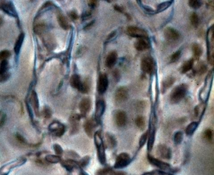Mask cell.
<instances>
[{
	"mask_svg": "<svg viewBox=\"0 0 214 175\" xmlns=\"http://www.w3.org/2000/svg\"><path fill=\"white\" fill-rule=\"evenodd\" d=\"M94 142L97 149L99 161L102 165L106 163V157L104 144L100 132H95L94 136Z\"/></svg>",
	"mask_w": 214,
	"mask_h": 175,
	"instance_id": "1",
	"label": "cell"
},
{
	"mask_svg": "<svg viewBox=\"0 0 214 175\" xmlns=\"http://www.w3.org/2000/svg\"><path fill=\"white\" fill-rule=\"evenodd\" d=\"M188 89V85L185 84H182L175 87L170 95L171 102L172 104H176L181 101L185 96Z\"/></svg>",
	"mask_w": 214,
	"mask_h": 175,
	"instance_id": "2",
	"label": "cell"
},
{
	"mask_svg": "<svg viewBox=\"0 0 214 175\" xmlns=\"http://www.w3.org/2000/svg\"><path fill=\"white\" fill-rule=\"evenodd\" d=\"M131 162V158L129 154L126 153H121L117 157L114 167L116 169H121L126 167Z\"/></svg>",
	"mask_w": 214,
	"mask_h": 175,
	"instance_id": "3",
	"label": "cell"
},
{
	"mask_svg": "<svg viewBox=\"0 0 214 175\" xmlns=\"http://www.w3.org/2000/svg\"><path fill=\"white\" fill-rule=\"evenodd\" d=\"M49 130L55 136L61 137L65 133L66 127L61 123L55 121L49 125Z\"/></svg>",
	"mask_w": 214,
	"mask_h": 175,
	"instance_id": "4",
	"label": "cell"
},
{
	"mask_svg": "<svg viewBox=\"0 0 214 175\" xmlns=\"http://www.w3.org/2000/svg\"><path fill=\"white\" fill-rule=\"evenodd\" d=\"M126 32L131 37L137 38L139 39H147L148 34L144 30L135 26H128Z\"/></svg>",
	"mask_w": 214,
	"mask_h": 175,
	"instance_id": "5",
	"label": "cell"
},
{
	"mask_svg": "<svg viewBox=\"0 0 214 175\" xmlns=\"http://www.w3.org/2000/svg\"><path fill=\"white\" fill-rule=\"evenodd\" d=\"M81 118V115L75 114L71 116L69 118L70 123V132L71 135H75L78 133L79 131V122L80 119Z\"/></svg>",
	"mask_w": 214,
	"mask_h": 175,
	"instance_id": "6",
	"label": "cell"
},
{
	"mask_svg": "<svg viewBox=\"0 0 214 175\" xmlns=\"http://www.w3.org/2000/svg\"><path fill=\"white\" fill-rule=\"evenodd\" d=\"M156 153L160 158L164 159H171L172 157V152L171 149L165 144H160L157 147Z\"/></svg>",
	"mask_w": 214,
	"mask_h": 175,
	"instance_id": "7",
	"label": "cell"
},
{
	"mask_svg": "<svg viewBox=\"0 0 214 175\" xmlns=\"http://www.w3.org/2000/svg\"><path fill=\"white\" fill-rule=\"evenodd\" d=\"M141 69L144 73L151 74H152L155 68V63L151 58L145 57L141 61Z\"/></svg>",
	"mask_w": 214,
	"mask_h": 175,
	"instance_id": "8",
	"label": "cell"
},
{
	"mask_svg": "<svg viewBox=\"0 0 214 175\" xmlns=\"http://www.w3.org/2000/svg\"><path fill=\"white\" fill-rule=\"evenodd\" d=\"M98 124L95 120L89 119L86 120L84 124V129L86 135L90 138H92L95 134V129Z\"/></svg>",
	"mask_w": 214,
	"mask_h": 175,
	"instance_id": "9",
	"label": "cell"
},
{
	"mask_svg": "<svg viewBox=\"0 0 214 175\" xmlns=\"http://www.w3.org/2000/svg\"><path fill=\"white\" fill-rule=\"evenodd\" d=\"M165 38L167 40L175 42L178 40L180 37V33L172 27H167L164 31Z\"/></svg>",
	"mask_w": 214,
	"mask_h": 175,
	"instance_id": "10",
	"label": "cell"
},
{
	"mask_svg": "<svg viewBox=\"0 0 214 175\" xmlns=\"http://www.w3.org/2000/svg\"><path fill=\"white\" fill-rule=\"evenodd\" d=\"M115 124L118 127H123L126 125L127 122V116L126 113L123 110H118L115 114Z\"/></svg>",
	"mask_w": 214,
	"mask_h": 175,
	"instance_id": "11",
	"label": "cell"
},
{
	"mask_svg": "<svg viewBox=\"0 0 214 175\" xmlns=\"http://www.w3.org/2000/svg\"><path fill=\"white\" fill-rule=\"evenodd\" d=\"M108 85V80L105 74H100L99 77L97 89L100 94H103L106 92Z\"/></svg>",
	"mask_w": 214,
	"mask_h": 175,
	"instance_id": "12",
	"label": "cell"
},
{
	"mask_svg": "<svg viewBox=\"0 0 214 175\" xmlns=\"http://www.w3.org/2000/svg\"><path fill=\"white\" fill-rule=\"evenodd\" d=\"M153 120L154 119H152V121L150 123L149 130L147 131V149L149 151H151L152 149V147L154 145V141L155 139V127Z\"/></svg>",
	"mask_w": 214,
	"mask_h": 175,
	"instance_id": "13",
	"label": "cell"
},
{
	"mask_svg": "<svg viewBox=\"0 0 214 175\" xmlns=\"http://www.w3.org/2000/svg\"><path fill=\"white\" fill-rule=\"evenodd\" d=\"M147 158L149 163L152 164V165L155 166L162 170H171V166L167 163L158 159L151 155H148Z\"/></svg>",
	"mask_w": 214,
	"mask_h": 175,
	"instance_id": "14",
	"label": "cell"
},
{
	"mask_svg": "<svg viewBox=\"0 0 214 175\" xmlns=\"http://www.w3.org/2000/svg\"><path fill=\"white\" fill-rule=\"evenodd\" d=\"M105 106V103L103 100H100L97 102L95 107V120L98 124L100 122V119L104 113Z\"/></svg>",
	"mask_w": 214,
	"mask_h": 175,
	"instance_id": "15",
	"label": "cell"
},
{
	"mask_svg": "<svg viewBox=\"0 0 214 175\" xmlns=\"http://www.w3.org/2000/svg\"><path fill=\"white\" fill-rule=\"evenodd\" d=\"M91 100L89 98H84L82 100L79 104V109L81 117L86 116L91 109Z\"/></svg>",
	"mask_w": 214,
	"mask_h": 175,
	"instance_id": "16",
	"label": "cell"
},
{
	"mask_svg": "<svg viewBox=\"0 0 214 175\" xmlns=\"http://www.w3.org/2000/svg\"><path fill=\"white\" fill-rule=\"evenodd\" d=\"M128 96V90L126 87H121L117 89L115 93V99L118 102L126 101Z\"/></svg>",
	"mask_w": 214,
	"mask_h": 175,
	"instance_id": "17",
	"label": "cell"
},
{
	"mask_svg": "<svg viewBox=\"0 0 214 175\" xmlns=\"http://www.w3.org/2000/svg\"><path fill=\"white\" fill-rule=\"evenodd\" d=\"M61 164L68 172H72L74 169L80 168L79 166L78 161L73 160L67 159L61 161Z\"/></svg>",
	"mask_w": 214,
	"mask_h": 175,
	"instance_id": "18",
	"label": "cell"
},
{
	"mask_svg": "<svg viewBox=\"0 0 214 175\" xmlns=\"http://www.w3.org/2000/svg\"><path fill=\"white\" fill-rule=\"evenodd\" d=\"M118 54L115 51H112L109 53L106 57L105 60V65L108 68H111L116 63Z\"/></svg>",
	"mask_w": 214,
	"mask_h": 175,
	"instance_id": "19",
	"label": "cell"
},
{
	"mask_svg": "<svg viewBox=\"0 0 214 175\" xmlns=\"http://www.w3.org/2000/svg\"><path fill=\"white\" fill-rule=\"evenodd\" d=\"M105 142L108 149H114L117 145V140L115 137L108 133H107L105 135Z\"/></svg>",
	"mask_w": 214,
	"mask_h": 175,
	"instance_id": "20",
	"label": "cell"
},
{
	"mask_svg": "<svg viewBox=\"0 0 214 175\" xmlns=\"http://www.w3.org/2000/svg\"><path fill=\"white\" fill-rule=\"evenodd\" d=\"M147 39H139L135 42V47L138 51L145 50L149 48V43Z\"/></svg>",
	"mask_w": 214,
	"mask_h": 175,
	"instance_id": "21",
	"label": "cell"
},
{
	"mask_svg": "<svg viewBox=\"0 0 214 175\" xmlns=\"http://www.w3.org/2000/svg\"><path fill=\"white\" fill-rule=\"evenodd\" d=\"M175 78L172 76H169L166 78L162 81L161 86V91L162 93H164L168 89H169L175 82Z\"/></svg>",
	"mask_w": 214,
	"mask_h": 175,
	"instance_id": "22",
	"label": "cell"
},
{
	"mask_svg": "<svg viewBox=\"0 0 214 175\" xmlns=\"http://www.w3.org/2000/svg\"><path fill=\"white\" fill-rule=\"evenodd\" d=\"M70 84L75 89L80 91L82 85V82L81 80L80 76L78 74H74L71 76L70 79Z\"/></svg>",
	"mask_w": 214,
	"mask_h": 175,
	"instance_id": "23",
	"label": "cell"
},
{
	"mask_svg": "<svg viewBox=\"0 0 214 175\" xmlns=\"http://www.w3.org/2000/svg\"><path fill=\"white\" fill-rule=\"evenodd\" d=\"M31 102L35 112V115L38 116L39 115V104H38V97L35 92H34L32 93L31 98Z\"/></svg>",
	"mask_w": 214,
	"mask_h": 175,
	"instance_id": "24",
	"label": "cell"
},
{
	"mask_svg": "<svg viewBox=\"0 0 214 175\" xmlns=\"http://www.w3.org/2000/svg\"><path fill=\"white\" fill-rule=\"evenodd\" d=\"M58 20L60 26L65 30H67L70 28V25L67 20L63 14H59L58 16Z\"/></svg>",
	"mask_w": 214,
	"mask_h": 175,
	"instance_id": "25",
	"label": "cell"
},
{
	"mask_svg": "<svg viewBox=\"0 0 214 175\" xmlns=\"http://www.w3.org/2000/svg\"><path fill=\"white\" fill-rule=\"evenodd\" d=\"M194 60L193 59H191L183 63L182 66L181 71L182 74H185L189 71L190 70H192L194 65Z\"/></svg>",
	"mask_w": 214,
	"mask_h": 175,
	"instance_id": "26",
	"label": "cell"
},
{
	"mask_svg": "<svg viewBox=\"0 0 214 175\" xmlns=\"http://www.w3.org/2000/svg\"><path fill=\"white\" fill-rule=\"evenodd\" d=\"M192 51L194 57L196 60L199 59L202 54V49L201 46L197 43H194L192 46Z\"/></svg>",
	"mask_w": 214,
	"mask_h": 175,
	"instance_id": "27",
	"label": "cell"
},
{
	"mask_svg": "<svg viewBox=\"0 0 214 175\" xmlns=\"http://www.w3.org/2000/svg\"><path fill=\"white\" fill-rule=\"evenodd\" d=\"M198 126V123L192 122L188 125L185 129V133L188 136H192Z\"/></svg>",
	"mask_w": 214,
	"mask_h": 175,
	"instance_id": "28",
	"label": "cell"
},
{
	"mask_svg": "<svg viewBox=\"0 0 214 175\" xmlns=\"http://www.w3.org/2000/svg\"><path fill=\"white\" fill-rule=\"evenodd\" d=\"M25 35L24 34H21L18 36V39H17L14 46V51L17 54H18L21 48L22 45L23 44V41L24 39Z\"/></svg>",
	"mask_w": 214,
	"mask_h": 175,
	"instance_id": "29",
	"label": "cell"
},
{
	"mask_svg": "<svg viewBox=\"0 0 214 175\" xmlns=\"http://www.w3.org/2000/svg\"><path fill=\"white\" fill-rule=\"evenodd\" d=\"M45 160L47 162L50 163H58L61 162V158L57 155H48L45 157Z\"/></svg>",
	"mask_w": 214,
	"mask_h": 175,
	"instance_id": "30",
	"label": "cell"
},
{
	"mask_svg": "<svg viewBox=\"0 0 214 175\" xmlns=\"http://www.w3.org/2000/svg\"><path fill=\"white\" fill-rule=\"evenodd\" d=\"M135 124L137 127L141 130H143L145 127V120L143 116L137 117L135 120Z\"/></svg>",
	"mask_w": 214,
	"mask_h": 175,
	"instance_id": "31",
	"label": "cell"
},
{
	"mask_svg": "<svg viewBox=\"0 0 214 175\" xmlns=\"http://www.w3.org/2000/svg\"><path fill=\"white\" fill-rule=\"evenodd\" d=\"M114 171L110 167H104L97 170L96 175H112Z\"/></svg>",
	"mask_w": 214,
	"mask_h": 175,
	"instance_id": "32",
	"label": "cell"
},
{
	"mask_svg": "<svg viewBox=\"0 0 214 175\" xmlns=\"http://www.w3.org/2000/svg\"><path fill=\"white\" fill-rule=\"evenodd\" d=\"M90 89H91V83L88 79H86L84 81V82H82V85L80 92H81L82 93H87L90 90Z\"/></svg>",
	"mask_w": 214,
	"mask_h": 175,
	"instance_id": "33",
	"label": "cell"
},
{
	"mask_svg": "<svg viewBox=\"0 0 214 175\" xmlns=\"http://www.w3.org/2000/svg\"><path fill=\"white\" fill-rule=\"evenodd\" d=\"M90 161H91V157L89 156L84 157L78 161L79 166L80 168V167L85 168L89 164Z\"/></svg>",
	"mask_w": 214,
	"mask_h": 175,
	"instance_id": "34",
	"label": "cell"
},
{
	"mask_svg": "<svg viewBox=\"0 0 214 175\" xmlns=\"http://www.w3.org/2000/svg\"><path fill=\"white\" fill-rule=\"evenodd\" d=\"M65 155H66V157H67L68 159L73 160H75V161H76V160L79 159L80 158V156L79 155L78 153H77L74 150L66 151Z\"/></svg>",
	"mask_w": 214,
	"mask_h": 175,
	"instance_id": "35",
	"label": "cell"
},
{
	"mask_svg": "<svg viewBox=\"0 0 214 175\" xmlns=\"http://www.w3.org/2000/svg\"><path fill=\"white\" fill-rule=\"evenodd\" d=\"M183 139V133L182 132L179 131L175 133L174 136V143L176 145L181 144Z\"/></svg>",
	"mask_w": 214,
	"mask_h": 175,
	"instance_id": "36",
	"label": "cell"
},
{
	"mask_svg": "<svg viewBox=\"0 0 214 175\" xmlns=\"http://www.w3.org/2000/svg\"><path fill=\"white\" fill-rule=\"evenodd\" d=\"M172 2V1H166L160 4L157 7V13H160L166 10L168 7L171 6Z\"/></svg>",
	"mask_w": 214,
	"mask_h": 175,
	"instance_id": "37",
	"label": "cell"
},
{
	"mask_svg": "<svg viewBox=\"0 0 214 175\" xmlns=\"http://www.w3.org/2000/svg\"><path fill=\"white\" fill-rule=\"evenodd\" d=\"M203 138L208 142H211L212 141L213 137V133L211 129H208L205 130L203 133Z\"/></svg>",
	"mask_w": 214,
	"mask_h": 175,
	"instance_id": "38",
	"label": "cell"
},
{
	"mask_svg": "<svg viewBox=\"0 0 214 175\" xmlns=\"http://www.w3.org/2000/svg\"><path fill=\"white\" fill-rule=\"evenodd\" d=\"M190 20H191V23L194 27L196 28L198 26L199 24V19L198 16L197 15L196 13H193L191 14Z\"/></svg>",
	"mask_w": 214,
	"mask_h": 175,
	"instance_id": "39",
	"label": "cell"
},
{
	"mask_svg": "<svg viewBox=\"0 0 214 175\" xmlns=\"http://www.w3.org/2000/svg\"><path fill=\"white\" fill-rule=\"evenodd\" d=\"M8 68V63L7 61H2L0 65V75L3 76L4 74H6Z\"/></svg>",
	"mask_w": 214,
	"mask_h": 175,
	"instance_id": "40",
	"label": "cell"
},
{
	"mask_svg": "<svg viewBox=\"0 0 214 175\" xmlns=\"http://www.w3.org/2000/svg\"><path fill=\"white\" fill-rule=\"evenodd\" d=\"M3 9L8 14H11L12 16H15V10H14V8H13L12 5L10 4H4L3 6Z\"/></svg>",
	"mask_w": 214,
	"mask_h": 175,
	"instance_id": "41",
	"label": "cell"
},
{
	"mask_svg": "<svg viewBox=\"0 0 214 175\" xmlns=\"http://www.w3.org/2000/svg\"><path fill=\"white\" fill-rule=\"evenodd\" d=\"M147 139L148 132L147 131L144 133H143V135H142L140 137V139L139 141V147L140 149L146 143V141L147 140Z\"/></svg>",
	"mask_w": 214,
	"mask_h": 175,
	"instance_id": "42",
	"label": "cell"
},
{
	"mask_svg": "<svg viewBox=\"0 0 214 175\" xmlns=\"http://www.w3.org/2000/svg\"><path fill=\"white\" fill-rule=\"evenodd\" d=\"M188 5L189 6L194 9H198L201 6L202 3L200 1H189Z\"/></svg>",
	"mask_w": 214,
	"mask_h": 175,
	"instance_id": "43",
	"label": "cell"
},
{
	"mask_svg": "<svg viewBox=\"0 0 214 175\" xmlns=\"http://www.w3.org/2000/svg\"><path fill=\"white\" fill-rule=\"evenodd\" d=\"M181 54V52L180 50H178V51H177L175 53H174L171 56V58H170V62L171 63H175V62H177V61H178L179 59H180Z\"/></svg>",
	"mask_w": 214,
	"mask_h": 175,
	"instance_id": "44",
	"label": "cell"
},
{
	"mask_svg": "<svg viewBox=\"0 0 214 175\" xmlns=\"http://www.w3.org/2000/svg\"><path fill=\"white\" fill-rule=\"evenodd\" d=\"M53 149L54 151L55 152V153L57 156H60L62 155L63 153V150L61 146L58 144H54L53 146Z\"/></svg>",
	"mask_w": 214,
	"mask_h": 175,
	"instance_id": "45",
	"label": "cell"
},
{
	"mask_svg": "<svg viewBox=\"0 0 214 175\" xmlns=\"http://www.w3.org/2000/svg\"><path fill=\"white\" fill-rule=\"evenodd\" d=\"M11 54L10 51L7 50H3L0 53V60H6V59L10 56Z\"/></svg>",
	"mask_w": 214,
	"mask_h": 175,
	"instance_id": "46",
	"label": "cell"
},
{
	"mask_svg": "<svg viewBox=\"0 0 214 175\" xmlns=\"http://www.w3.org/2000/svg\"><path fill=\"white\" fill-rule=\"evenodd\" d=\"M43 115L45 118L46 119L51 118V117L52 116V112L50 109L48 107H45L43 109Z\"/></svg>",
	"mask_w": 214,
	"mask_h": 175,
	"instance_id": "47",
	"label": "cell"
},
{
	"mask_svg": "<svg viewBox=\"0 0 214 175\" xmlns=\"http://www.w3.org/2000/svg\"><path fill=\"white\" fill-rule=\"evenodd\" d=\"M44 24L43 23L38 24L34 27V31L37 34H40L44 30Z\"/></svg>",
	"mask_w": 214,
	"mask_h": 175,
	"instance_id": "48",
	"label": "cell"
},
{
	"mask_svg": "<svg viewBox=\"0 0 214 175\" xmlns=\"http://www.w3.org/2000/svg\"><path fill=\"white\" fill-rule=\"evenodd\" d=\"M206 70H207V67L205 65H200V66L199 67L198 70V73L199 74H204L206 71Z\"/></svg>",
	"mask_w": 214,
	"mask_h": 175,
	"instance_id": "49",
	"label": "cell"
},
{
	"mask_svg": "<svg viewBox=\"0 0 214 175\" xmlns=\"http://www.w3.org/2000/svg\"><path fill=\"white\" fill-rule=\"evenodd\" d=\"M16 138H17V139L18 140V141L19 142L21 143V144H27V142H26L25 139L22 135L19 134V133H17V135H16Z\"/></svg>",
	"mask_w": 214,
	"mask_h": 175,
	"instance_id": "50",
	"label": "cell"
},
{
	"mask_svg": "<svg viewBox=\"0 0 214 175\" xmlns=\"http://www.w3.org/2000/svg\"><path fill=\"white\" fill-rule=\"evenodd\" d=\"M70 16L72 18L73 20H77L78 18V16L77 14V13L75 12V11H71V13H70Z\"/></svg>",
	"mask_w": 214,
	"mask_h": 175,
	"instance_id": "51",
	"label": "cell"
},
{
	"mask_svg": "<svg viewBox=\"0 0 214 175\" xmlns=\"http://www.w3.org/2000/svg\"><path fill=\"white\" fill-rule=\"evenodd\" d=\"M97 1H88V5L91 7H95L97 5Z\"/></svg>",
	"mask_w": 214,
	"mask_h": 175,
	"instance_id": "52",
	"label": "cell"
},
{
	"mask_svg": "<svg viewBox=\"0 0 214 175\" xmlns=\"http://www.w3.org/2000/svg\"><path fill=\"white\" fill-rule=\"evenodd\" d=\"M112 175H127V173L124 172H122V171H118V172H113Z\"/></svg>",
	"mask_w": 214,
	"mask_h": 175,
	"instance_id": "53",
	"label": "cell"
},
{
	"mask_svg": "<svg viewBox=\"0 0 214 175\" xmlns=\"http://www.w3.org/2000/svg\"><path fill=\"white\" fill-rule=\"evenodd\" d=\"M114 8L115 10L120 12V13H122L123 12V9L121 8V7L119 6H118V5H115L114 6Z\"/></svg>",
	"mask_w": 214,
	"mask_h": 175,
	"instance_id": "54",
	"label": "cell"
},
{
	"mask_svg": "<svg viewBox=\"0 0 214 175\" xmlns=\"http://www.w3.org/2000/svg\"><path fill=\"white\" fill-rule=\"evenodd\" d=\"M155 175V172H152V171H151V172H146L145 173L142 174L141 175Z\"/></svg>",
	"mask_w": 214,
	"mask_h": 175,
	"instance_id": "55",
	"label": "cell"
},
{
	"mask_svg": "<svg viewBox=\"0 0 214 175\" xmlns=\"http://www.w3.org/2000/svg\"><path fill=\"white\" fill-rule=\"evenodd\" d=\"M79 175H89L87 173H86V172H84L83 170L80 171Z\"/></svg>",
	"mask_w": 214,
	"mask_h": 175,
	"instance_id": "56",
	"label": "cell"
},
{
	"mask_svg": "<svg viewBox=\"0 0 214 175\" xmlns=\"http://www.w3.org/2000/svg\"><path fill=\"white\" fill-rule=\"evenodd\" d=\"M3 20L2 19V18L1 17V16H0V26L3 24Z\"/></svg>",
	"mask_w": 214,
	"mask_h": 175,
	"instance_id": "57",
	"label": "cell"
},
{
	"mask_svg": "<svg viewBox=\"0 0 214 175\" xmlns=\"http://www.w3.org/2000/svg\"><path fill=\"white\" fill-rule=\"evenodd\" d=\"M168 175H173V174H171V173H168Z\"/></svg>",
	"mask_w": 214,
	"mask_h": 175,
	"instance_id": "58",
	"label": "cell"
}]
</instances>
